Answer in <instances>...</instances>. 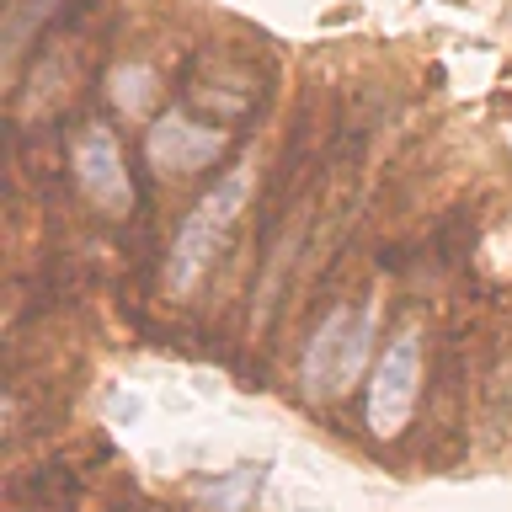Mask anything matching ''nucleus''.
<instances>
[{"label": "nucleus", "instance_id": "nucleus-3", "mask_svg": "<svg viewBox=\"0 0 512 512\" xmlns=\"http://www.w3.org/2000/svg\"><path fill=\"white\" fill-rule=\"evenodd\" d=\"M416 395H422V331L400 326L390 347L374 363V384H368V427L374 438H400L411 427Z\"/></svg>", "mask_w": 512, "mask_h": 512}, {"label": "nucleus", "instance_id": "nucleus-4", "mask_svg": "<svg viewBox=\"0 0 512 512\" xmlns=\"http://www.w3.org/2000/svg\"><path fill=\"white\" fill-rule=\"evenodd\" d=\"M75 182H80V192H86V203H96L112 219H123L128 208H134L128 160L118 150V139H112V128L91 123L86 134H80V144H75Z\"/></svg>", "mask_w": 512, "mask_h": 512}, {"label": "nucleus", "instance_id": "nucleus-5", "mask_svg": "<svg viewBox=\"0 0 512 512\" xmlns=\"http://www.w3.org/2000/svg\"><path fill=\"white\" fill-rule=\"evenodd\" d=\"M144 155H150L166 176L171 171L176 176L203 171L224 155V128L198 123V118H187V112H166V118H155L150 134H144Z\"/></svg>", "mask_w": 512, "mask_h": 512}, {"label": "nucleus", "instance_id": "nucleus-2", "mask_svg": "<svg viewBox=\"0 0 512 512\" xmlns=\"http://www.w3.org/2000/svg\"><path fill=\"white\" fill-rule=\"evenodd\" d=\"M368 352H374V304L368 310H336L315 326V336L304 342V358H299V384L310 400H336L347 395L352 384L363 379L368 368Z\"/></svg>", "mask_w": 512, "mask_h": 512}, {"label": "nucleus", "instance_id": "nucleus-6", "mask_svg": "<svg viewBox=\"0 0 512 512\" xmlns=\"http://www.w3.org/2000/svg\"><path fill=\"white\" fill-rule=\"evenodd\" d=\"M256 491H262V470H256V464H240V470L208 480V486L198 491V502L214 507V512H246V502Z\"/></svg>", "mask_w": 512, "mask_h": 512}, {"label": "nucleus", "instance_id": "nucleus-7", "mask_svg": "<svg viewBox=\"0 0 512 512\" xmlns=\"http://www.w3.org/2000/svg\"><path fill=\"white\" fill-rule=\"evenodd\" d=\"M107 91H112V102H118L128 118H139V112L155 102V70L150 64H118Z\"/></svg>", "mask_w": 512, "mask_h": 512}, {"label": "nucleus", "instance_id": "nucleus-1", "mask_svg": "<svg viewBox=\"0 0 512 512\" xmlns=\"http://www.w3.org/2000/svg\"><path fill=\"white\" fill-rule=\"evenodd\" d=\"M251 182H256V166L251 160H240V166H230L214 182V192H203L198 208L182 219V230H176V246L166 256V288L171 294H192L208 267L219 262L224 240H230V230L240 224V214H246L251 203Z\"/></svg>", "mask_w": 512, "mask_h": 512}]
</instances>
